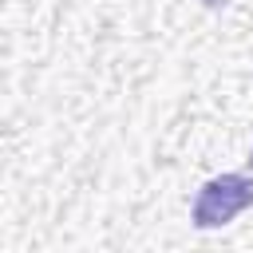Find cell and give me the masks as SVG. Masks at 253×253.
Listing matches in <instances>:
<instances>
[{"label":"cell","instance_id":"7a4b0ae2","mask_svg":"<svg viewBox=\"0 0 253 253\" xmlns=\"http://www.w3.org/2000/svg\"><path fill=\"white\" fill-rule=\"evenodd\" d=\"M202 4H206V8H221L225 0H202Z\"/></svg>","mask_w":253,"mask_h":253},{"label":"cell","instance_id":"3957f363","mask_svg":"<svg viewBox=\"0 0 253 253\" xmlns=\"http://www.w3.org/2000/svg\"><path fill=\"white\" fill-rule=\"evenodd\" d=\"M249 166H253V150H249Z\"/></svg>","mask_w":253,"mask_h":253},{"label":"cell","instance_id":"6da1fadb","mask_svg":"<svg viewBox=\"0 0 253 253\" xmlns=\"http://www.w3.org/2000/svg\"><path fill=\"white\" fill-rule=\"evenodd\" d=\"M249 206H253V178H245V174H217V178H210L198 190L190 221L198 229H217V225H229Z\"/></svg>","mask_w":253,"mask_h":253}]
</instances>
